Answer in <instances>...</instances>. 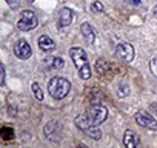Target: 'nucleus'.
Returning a JSON list of instances; mask_svg holds the SVG:
<instances>
[{
    "label": "nucleus",
    "mask_w": 157,
    "mask_h": 148,
    "mask_svg": "<svg viewBox=\"0 0 157 148\" xmlns=\"http://www.w3.org/2000/svg\"><path fill=\"white\" fill-rule=\"evenodd\" d=\"M74 123H75V127H77L78 130H82V131L85 133L86 128H90V127L93 125V120L90 119L88 114H78V116L74 119Z\"/></svg>",
    "instance_id": "obj_9"
},
{
    "label": "nucleus",
    "mask_w": 157,
    "mask_h": 148,
    "mask_svg": "<svg viewBox=\"0 0 157 148\" xmlns=\"http://www.w3.org/2000/svg\"><path fill=\"white\" fill-rule=\"evenodd\" d=\"M39 48L42 49V51H52L54 48H56V43H54V40L49 37V36H40L39 37Z\"/></svg>",
    "instance_id": "obj_12"
},
{
    "label": "nucleus",
    "mask_w": 157,
    "mask_h": 148,
    "mask_svg": "<svg viewBox=\"0 0 157 148\" xmlns=\"http://www.w3.org/2000/svg\"><path fill=\"white\" fill-rule=\"evenodd\" d=\"M152 14H154V17L157 19V5H155V6L152 8Z\"/></svg>",
    "instance_id": "obj_25"
},
{
    "label": "nucleus",
    "mask_w": 157,
    "mask_h": 148,
    "mask_svg": "<svg viewBox=\"0 0 157 148\" xmlns=\"http://www.w3.org/2000/svg\"><path fill=\"white\" fill-rule=\"evenodd\" d=\"M86 114L90 116V119L93 120V123H103L106 119H108V110L103 107V105H100V103H94V105H91L90 108H88V111H86Z\"/></svg>",
    "instance_id": "obj_5"
},
{
    "label": "nucleus",
    "mask_w": 157,
    "mask_h": 148,
    "mask_svg": "<svg viewBox=\"0 0 157 148\" xmlns=\"http://www.w3.org/2000/svg\"><path fill=\"white\" fill-rule=\"evenodd\" d=\"M69 90H71V84H69V80L65 79V77L56 76V77H52V79L48 82V93H49V96H51L52 99H56V100L63 99V97L69 93Z\"/></svg>",
    "instance_id": "obj_2"
},
{
    "label": "nucleus",
    "mask_w": 157,
    "mask_h": 148,
    "mask_svg": "<svg viewBox=\"0 0 157 148\" xmlns=\"http://www.w3.org/2000/svg\"><path fill=\"white\" fill-rule=\"evenodd\" d=\"M69 57L72 59L75 68H77V72L80 79L83 80H88L91 77V68H90V63H88V57H86V53L83 48L80 46H72L69 49Z\"/></svg>",
    "instance_id": "obj_1"
},
{
    "label": "nucleus",
    "mask_w": 157,
    "mask_h": 148,
    "mask_svg": "<svg viewBox=\"0 0 157 148\" xmlns=\"http://www.w3.org/2000/svg\"><path fill=\"white\" fill-rule=\"evenodd\" d=\"M0 71H2V79H0V82H2V85H5V65L0 66Z\"/></svg>",
    "instance_id": "obj_23"
},
{
    "label": "nucleus",
    "mask_w": 157,
    "mask_h": 148,
    "mask_svg": "<svg viewBox=\"0 0 157 148\" xmlns=\"http://www.w3.org/2000/svg\"><path fill=\"white\" fill-rule=\"evenodd\" d=\"M57 122H48L46 127H45V134L48 139H57Z\"/></svg>",
    "instance_id": "obj_14"
},
{
    "label": "nucleus",
    "mask_w": 157,
    "mask_h": 148,
    "mask_svg": "<svg viewBox=\"0 0 157 148\" xmlns=\"http://www.w3.org/2000/svg\"><path fill=\"white\" fill-rule=\"evenodd\" d=\"M43 62L46 66H49L52 69H62L65 66V60L62 57H46Z\"/></svg>",
    "instance_id": "obj_13"
},
{
    "label": "nucleus",
    "mask_w": 157,
    "mask_h": 148,
    "mask_svg": "<svg viewBox=\"0 0 157 148\" xmlns=\"http://www.w3.org/2000/svg\"><path fill=\"white\" fill-rule=\"evenodd\" d=\"M14 54L16 57H19L20 60H26L31 57L33 51H31V45L25 40V39H20L16 45H14Z\"/></svg>",
    "instance_id": "obj_7"
},
{
    "label": "nucleus",
    "mask_w": 157,
    "mask_h": 148,
    "mask_svg": "<svg viewBox=\"0 0 157 148\" xmlns=\"http://www.w3.org/2000/svg\"><path fill=\"white\" fill-rule=\"evenodd\" d=\"M86 136H90L91 139H94V140H99L100 137H102V131H100V128L96 125V123H93L90 128H86Z\"/></svg>",
    "instance_id": "obj_15"
},
{
    "label": "nucleus",
    "mask_w": 157,
    "mask_h": 148,
    "mask_svg": "<svg viewBox=\"0 0 157 148\" xmlns=\"http://www.w3.org/2000/svg\"><path fill=\"white\" fill-rule=\"evenodd\" d=\"M37 25H39V19H37V14L34 11L25 10V11L20 13V19L17 22V28L20 31H31Z\"/></svg>",
    "instance_id": "obj_3"
},
{
    "label": "nucleus",
    "mask_w": 157,
    "mask_h": 148,
    "mask_svg": "<svg viewBox=\"0 0 157 148\" xmlns=\"http://www.w3.org/2000/svg\"><path fill=\"white\" fill-rule=\"evenodd\" d=\"M0 136H2L5 140H10L11 137H14V130L8 128V127H3L2 130H0Z\"/></svg>",
    "instance_id": "obj_18"
},
{
    "label": "nucleus",
    "mask_w": 157,
    "mask_h": 148,
    "mask_svg": "<svg viewBox=\"0 0 157 148\" xmlns=\"http://www.w3.org/2000/svg\"><path fill=\"white\" fill-rule=\"evenodd\" d=\"M149 69H151V72L154 74V76L157 77V57L151 59V62H149Z\"/></svg>",
    "instance_id": "obj_20"
},
{
    "label": "nucleus",
    "mask_w": 157,
    "mask_h": 148,
    "mask_svg": "<svg viewBox=\"0 0 157 148\" xmlns=\"http://www.w3.org/2000/svg\"><path fill=\"white\" fill-rule=\"evenodd\" d=\"M116 56H117L119 60H122L125 63H131L134 60V56H136L134 46L128 42H122L116 46Z\"/></svg>",
    "instance_id": "obj_4"
},
{
    "label": "nucleus",
    "mask_w": 157,
    "mask_h": 148,
    "mask_svg": "<svg viewBox=\"0 0 157 148\" xmlns=\"http://www.w3.org/2000/svg\"><path fill=\"white\" fill-rule=\"evenodd\" d=\"M72 20H74V13L69 8H62L59 13V26L66 28L72 23Z\"/></svg>",
    "instance_id": "obj_8"
},
{
    "label": "nucleus",
    "mask_w": 157,
    "mask_h": 148,
    "mask_svg": "<svg viewBox=\"0 0 157 148\" xmlns=\"http://www.w3.org/2000/svg\"><path fill=\"white\" fill-rule=\"evenodd\" d=\"M131 5H140V0H129Z\"/></svg>",
    "instance_id": "obj_24"
},
{
    "label": "nucleus",
    "mask_w": 157,
    "mask_h": 148,
    "mask_svg": "<svg viewBox=\"0 0 157 148\" xmlns=\"http://www.w3.org/2000/svg\"><path fill=\"white\" fill-rule=\"evenodd\" d=\"M26 2H29V3H33V2H34V0H26Z\"/></svg>",
    "instance_id": "obj_26"
},
{
    "label": "nucleus",
    "mask_w": 157,
    "mask_h": 148,
    "mask_svg": "<svg viewBox=\"0 0 157 148\" xmlns=\"http://www.w3.org/2000/svg\"><path fill=\"white\" fill-rule=\"evenodd\" d=\"M94 69L99 72V74H106V71L109 69V63L103 59H97L96 60V65H94Z\"/></svg>",
    "instance_id": "obj_16"
},
{
    "label": "nucleus",
    "mask_w": 157,
    "mask_h": 148,
    "mask_svg": "<svg viewBox=\"0 0 157 148\" xmlns=\"http://www.w3.org/2000/svg\"><path fill=\"white\" fill-rule=\"evenodd\" d=\"M31 88H33V93H34V96H36V99H37L39 102H42V100H43V93H42V90H40V87H39V84H37V82H33V85H31Z\"/></svg>",
    "instance_id": "obj_17"
},
{
    "label": "nucleus",
    "mask_w": 157,
    "mask_h": 148,
    "mask_svg": "<svg viewBox=\"0 0 157 148\" xmlns=\"http://www.w3.org/2000/svg\"><path fill=\"white\" fill-rule=\"evenodd\" d=\"M117 93H119V96L122 97V96H128V93H129V88L126 87V85H119V88H117Z\"/></svg>",
    "instance_id": "obj_21"
},
{
    "label": "nucleus",
    "mask_w": 157,
    "mask_h": 148,
    "mask_svg": "<svg viewBox=\"0 0 157 148\" xmlns=\"http://www.w3.org/2000/svg\"><path fill=\"white\" fill-rule=\"evenodd\" d=\"M80 31H82V34H83V37H85L86 43L93 45V43L96 42V34H94V31H93V28H91V25H90L88 22L82 23V26H80Z\"/></svg>",
    "instance_id": "obj_11"
},
{
    "label": "nucleus",
    "mask_w": 157,
    "mask_h": 148,
    "mask_svg": "<svg viewBox=\"0 0 157 148\" xmlns=\"http://www.w3.org/2000/svg\"><path fill=\"white\" fill-rule=\"evenodd\" d=\"M103 3L102 2H94L93 5H91V11L93 13H103Z\"/></svg>",
    "instance_id": "obj_19"
},
{
    "label": "nucleus",
    "mask_w": 157,
    "mask_h": 148,
    "mask_svg": "<svg viewBox=\"0 0 157 148\" xmlns=\"http://www.w3.org/2000/svg\"><path fill=\"white\" fill-rule=\"evenodd\" d=\"M123 145L126 148H136L139 145V139H137V134L132 131V130H126L125 131V136H123Z\"/></svg>",
    "instance_id": "obj_10"
},
{
    "label": "nucleus",
    "mask_w": 157,
    "mask_h": 148,
    "mask_svg": "<svg viewBox=\"0 0 157 148\" xmlns=\"http://www.w3.org/2000/svg\"><path fill=\"white\" fill-rule=\"evenodd\" d=\"M6 3L10 5V8L13 10H17L20 6V0H6Z\"/></svg>",
    "instance_id": "obj_22"
},
{
    "label": "nucleus",
    "mask_w": 157,
    "mask_h": 148,
    "mask_svg": "<svg viewBox=\"0 0 157 148\" xmlns=\"http://www.w3.org/2000/svg\"><path fill=\"white\" fill-rule=\"evenodd\" d=\"M134 119H136V122L142 127V128H148V130H157V120L151 116V114H148L146 111H136V114H134Z\"/></svg>",
    "instance_id": "obj_6"
}]
</instances>
